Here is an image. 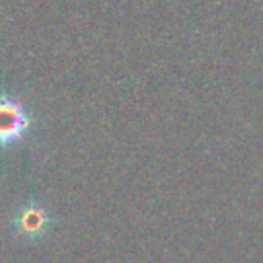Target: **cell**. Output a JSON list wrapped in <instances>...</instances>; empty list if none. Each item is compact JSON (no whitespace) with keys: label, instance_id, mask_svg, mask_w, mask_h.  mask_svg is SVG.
I'll list each match as a JSON object with an SVG mask.
<instances>
[{"label":"cell","instance_id":"1","mask_svg":"<svg viewBox=\"0 0 263 263\" xmlns=\"http://www.w3.org/2000/svg\"><path fill=\"white\" fill-rule=\"evenodd\" d=\"M12 228L25 240H41L51 228V216L41 203L29 201L14 212Z\"/></svg>","mask_w":263,"mask_h":263},{"label":"cell","instance_id":"2","mask_svg":"<svg viewBox=\"0 0 263 263\" xmlns=\"http://www.w3.org/2000/svg\"><path fill=\"white\" fill-rule=\"evenodd\" d=\"M29 125L31 117L23 103L10 97H0V146L16 144L27 134Z\"/></svg>","mask_w":263,"mask_h":263}]
</instances>
